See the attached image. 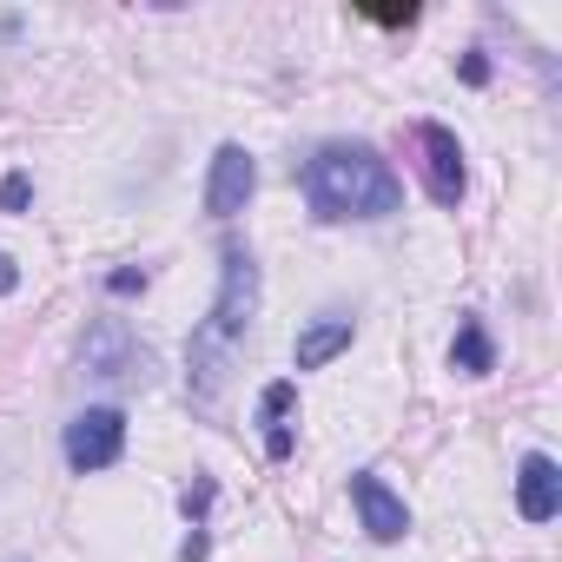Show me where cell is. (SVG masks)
<instances>
[{"label": "cell", "mask_w": 562, "mask_h": 562, "mask_svg": "<svg viewBox=\"0 0 562 562\" xmlns=\"http://www.w3.org/2000/svg\"><path fill=\"white\" fill-rule=\"evenodd\" d=\"M251 312H258V258L245 245H225V265H218V299L212 312L192 325V345H186V384L192 397H218L245 331H251Z\"/></svg>", "instance_id": "1"}, {"label": "cell", "mask_w": 562, "mask_h": 562, "mask_svg": "<svg viewBox=\"0 0 562 562\" xmlns=\"http://www.w3.org/2000/svg\"><path fill=\"white\" fill-rule=\"evenodd\" d=\"M299 186H305V199H312L318 218H391L404 205V186H397L391 159L378 146H351V139L318 146L305 159Z\"/></svg>", "instance_id": "2"}, {"label": "cell", "mask_w": 562, "mask_h": 562, "mask_svg": "<svg viewBox=\"0 0 562 562\" xmlns=\"http://www.w3.org/2000/svg\"><path fill=\"white\" fill-rule=\"evenodd\" d=\"M60 450H67V463H74L80 476H87V470H113V463H120V450H126V411H113V404L80 411V417L67 424Z\"/></svg>", "instance_id": "3"}, {"label": "cell", "mask_w": 562, "mask_h": 562, "mask_svg": "<svg viewBox=\"0 0 562 562\" xmlns=\"http://www.w3.org/2000/svg\"><path fill=\"white\" fill-rule=\"evenodd\" d=\"M251 192H258V166H251V153L245 146H218L212 153V172H205V212L212 218H238L245 205H251Z\"/></svg>", "instance_id": "4"}, {"label": "cell", "mask_w": 562, "mask_h": 562, "mask_svg": "<svg viewBox=\"0 0 562 562\" xmlns=\"http://www.w3.org/2000/svg\"><path fill=\"white\" fill-rule=\"evenodd\" d=\"M417 153H424V179H430V199L437 205H457L463 199V146H457V133L450 126H437V120H424L417 126Z\"/></svg>", "instance_id": "5"}, {"label": "cell", "mask_w": 562, "mask_h": 562, "mask_svg": "<svg viewBox=\"0 0 562 562\" xmlns=\"http://www.w3.org/2000/svg\"><path fill=\"white\" fill-rule=\"evenodd\" d=\"M351 503H358V522H364L378 542H397V536L411 529V509H404V496H397L384 476H371V470H358V476H351Z\"/></svg>", "instance_id": "6"}, {"label": "cell", "mask_w": 562, "mask_h": 562, "mask_svg": "<svg viewBox=\"0 0 562 562\" xmlns=\"http://www.w3.org/2000/svg\"><path fill=\"white\" fill-rule=\"evenodd\" d=\"M516 509L529 522H549L562 509V470H555V457H542V450L522 457V470H516Z\"/></svg>", "instance_id": "7"}, {"label": "cell", "mask_w": 562, "mask_h": 562, "mask_svg": "<svg viewBox=\"0 0 562 562\" xmlns=\"http://www.w3.org/2000/svg\"><path fill=\"white\" fill-rule=\"evenodd\" d=\"M351 338H358L351 318H338V312H331V318H312V325L299 331V345H292V364H299V371H325L338 351H351Z\"/></svg>", "instance_id": "8"}, {"label": "cell", "mask_w": 562, "mask_h": 562, "mask_svg": "<svg viewBox=\"0 0 562 562\" xmlns=\"http://www.w3.org/2000/svg\"><path fill=\"white\" fill-rule=\"evenodd\" d=\"M292 404H299L292 384H265V391H258V424H265V457H271V463H285L292 443H299V430H292Z\"/></svg>", "instance_id": "9"}, {"label": "cell", "mask_w": 562, "mask_h": 562, "mask_svg": "<svg viewBox=\"0 0 562 562\" xmlns=\"http://www.w3.org/2000/svg\"><path fill=\"white\" fill-rule=\"evenodd\" d=\"M133 364H146V351H139V345H133V338L106 318V325L87 338V371H93V378H126Z\"/></svg>", "instance_id": "10"}, {"label": "cell", "mask_w": 562, "mask_h": 562, "mask_svg": "<svg viewBox=\"0 0 562 562\" xmlns=\"http://www.w3.org/2000/svg\"><path fill=\"white\" fill-rule=\"evenodd\" d=\"M450 364H457L463 378H490V371H496V345H490L483 318H457V345H450Z\"/></svg>", "instance_id": "11"}, {"label": "cell", "mask_w": 562, "mask_h": 562, "mask_svg": "<svg viewBox=\"0 0 562 562\" xmlns=\"http://www.w3.org/2000/svg\"><path fill=\"white\" fill-rule=\"evenodd\" d=\"M27 199H34V179H27V172H8V179H0V212H27Z\"/></svg>", "instance_id": "12"}, {"label": "cell", "mask_w": 562, "mask_h": 562, "mask_svg": "<svg viewBox=\"0 0 562 562\" xmlns=\"http://www.w3.org/2000/svg\"><path fill=\"white\" fill-rule=\"evenodd\" d=\"M106 292H113V299H133V292H146V271H139V265H120V271L106 278Z\"/></svg>", "instance_id": "13"}, {"label": "cell", "mask_w": 562, "mask_h": 562, "mask_svg": "<svg viewBox=\"0 0 562 562\" xmlns=\"http://www.w3.org/2000/svg\"><path fill=\"white\" fill-rule=\"evenodd\" d=\"M179 509H186V516H205V509H212V483H192V490L179 496Z\"/></svg>", "instance_id": "14"}, {"label": "cell", "mask_w": 562, "mask_h": 562, "mask_svg": "<svg viewBox=\"0 0 562 562\" xmlns=\"http://www.w3.org/2000/svg\"><path fill=\"white\" fill-rule=\"evenodd\" d=\"M371 21H384V27H411L417 8H371Z\"/></svg>", "instance_id": "15"}, {"label": "cell", "mask_w": 562, "mask_h": 562, "mask_svg": "<svg viewBox=\"0 0 562 562\" xmlns=\"http://www.w3.org/2000/svg\"><path fill=\"white\" fill-rule=\"evenodd\" d=\"M463 80H470V87H490V60H483V54H463Z\"/></svg>", "instance_id": "16"}, {"label": "cell", "mask_w": 562, "mask_h": 562, "mask_svg": "<svg viewBox=\"0 0 562 562\" xmlns=\"http://www.w3.org/2000/svg\"><path fill=\"white\" fill-rule=\"evenodd\" d=\"M14 285H21V271H14V258H8V251H0V299H8Z\"/></svg>", "instance_id": "17"}]
</instances>
